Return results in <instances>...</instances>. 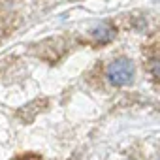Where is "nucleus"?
I'll use <instances>...</instances> for the list:
<instances>
[{
  "mask_svg": "<svg viewBox=\"0 0 160 160\" xmlns=\"http://www.w3.org/2000/svg\"><path fill=\"white\" fill-rule=\"evenodd\" d=\"M106 77L115 87L130 85L134 81V64H132V60L126 58V57L115 58L113 62H109V66L106 70Z\"/></svg>",
  "mask_w": 160,
  "mask_h": 160,
  "instance_id": "obj_1",
  "label": "nucleus"
},
{
  "mask_svg": "<svg viewBox=\"0 0 160 160\" xmlns=\"http://www.w3.org/2000/svg\"><path fill=\"white\" fill-rule=\"evenodd\" d=\"M91 34L94 36L96 42H100V43H108V42L115 36V28H113L111 25H108V23H102V25L94 27V28L91 30Z\"/></svg>",
  "mask_w": 160,
  "mask_h": 160,
  "instance_id": "obj_2",
  "label": "nucleus"
},
{
  "mask_svg": "<svg viewBox=\"0 0 160 160\" xmlns=\"http://www.w3.org/2000/svg\"><path fill=\"white\" fill-rule=\"evenodd\" d=\"M21 160H30V158H21Z\"/></svg>",
  "mask_w": 160,
  "mask_h": 160,
  "instance_id": "obj_3",
  "label": "nucleus"
}]
</instances>
